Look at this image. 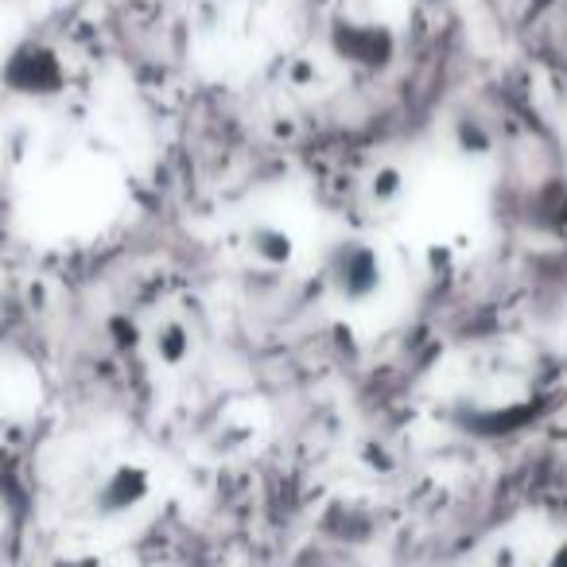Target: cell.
<instances>
[{"mask_svg": "<svg viewBox=\"0 0 567 567\" xmlns=\"http://www.w3.org/2000/svg\"><path fill=\"white\" fill-rule=\"evenodd\" d=\"M396 195H401V172H393V167L378 172V179H373V198L389 203V198H396Z\"/></svg>", "mask_w": 567, "mask_h": 567, "instance_id": "8992f818", "label": "cell"}, {"mask_svg": "<svg viewBox=\"0 0 567 567\" xmlns=\"http://www.w3.org/2000/svg\"><path fill=\"white\" fill-rule=\"evenodd\" d=\"M494 567H517V548H513V544H502V548L494 551Z\"/></svg>", "mask_w": 567, "mask_h": 567, "instance_id": "52a82bcc", "label": "cell"}, {"mask_svg": "<svg viewBox=\"0 0 567 567\" xmlns=\"http://www.w3.org/2000/svg\"><path fill=\"white\" fill-rule=\"evenodd\" d=\"M156 354L167 365H183L190 354V331L183 323H164L156 331Z\"/></svg>", "mask_w": 567, "mask_h": 567, "instance_id": "5b68a950", "label": "cell"}, {"mask_svg": "<svg viewBox=\"0 0 567 567\" xmlns=\"http://www.w3.org/2000/svg\"><path fill=\"white\" fill-rule=\"evenodd\" d=\"M152 497V471L141 463H117L94 489V517L97 520H121L136 513Z\"/></svg>", "mask_w": 567, "mask_h": 567, "instance_id": "3957f363", "label": "cell"}, {"mask_svg": "<svg viewBox=\"0 0 567 567\" xmlns=\"http://www.w3.org/2000/svg\"><path fill=\"white\" fill-rule=\"evenodd\" d=\"M327 276H331L334 296L350 308H365L385 288V265H381V252L370 241L334 245L331 260H327Z\"/></svg>", "mask_w": 567, "mask_h": 567, "instance_id": "6da1fadb", "label": "cell"}, {"mask_svg": "<svg viewBox=\"0 0 567 567\" xmlns=\"http://www.w3.org/2000/svg\"><path fill=\"white\" fill-rule=\"evenodd\" d=\"M63 59L43 43H20L9 59H4V86L12 94L28 97H51L63 90Z\"/></svg>", "mask_w": 567, "mask_h": 567, "instance_id": "7a4b0ae2", "label": "cell"}, {"mask_svg": "<svg viewBox=\"0 0 567 567\" xmlns=\"http://www.w3.org/2000/svg\"><path fill=\"white\" fill-rule=\"evenodd\" d=\"M249 249H252V257L265 260V265H272V268L288 265V260L296 257L292 234H288V229H280V226H257L249 234Z\"/></svg>", "mask_w": 567, "mask_h": 567, "instance_id": "277c9868", "label": "cell"}, {"mask_svg": "<svg viewBox=\"0 0 567 567\" xmlns=\"http://www.w3.org/2000/svg\"><path fill=\"white\" fill-rule=\"evenodd\" d=\"M544 567H567V540H564V544H556V548H551V556L544 559Z\"/></svg>", "mask_w": 567, "mask_h": 567, "instance_id": "ba28073f", "label": "cell"}]
</instances>
